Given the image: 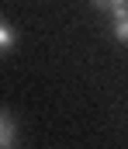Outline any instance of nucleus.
I'll list each match as a JSON object with an SVG mask.
<instances>
[{
  "instance_id": "f257e3e1",
  "label": "nucleus",
  "mask_w": 128,
  "mask_h": 149,
  "mask_svg": "<svg viewBox=\"0 0 128 149\" xmlns=\"http://www.w3.org/2000/svg\"><path fill=\"white\" fill-rule=\"evenodd\" d=\"M14 135H17V128H14V118L7 111H0V149L14 146Z\"/></svg>"
},
{
  "instance_id": "f03ea898",
  "label": "nucleus",
  "mask_w": 128,
  "mask_h": 149,
  "mask_svg": "<svg viewBox=\"0 0 128 149\" xmlns=\"http://www.w3.org/2000/svg\"><path fill=\"white\" fill-rule=\"evenodd\" d=\"M114 38L128 45V7L125 10H114Z\"/></svg>"
},
{
  "instance_id": "7ed1b4c3",
  "label": "nucleus",
  "mask_w": 128,
  "mask_h": 149,
  "mask_svg": "<svg viewBox=\"0 0 128 149\" xmlns=\"http://www.w3.org/2000/svg\"><path fill=\"white\" fill-rule=\"evenodd\" d=\"M90 3H93L97 10H111V14H114V10H125V7H128V0H90Z\"/></svg>"
},
{
  "instance_id": "20e7f679",
  "label": "nucleus",
  "mask_w": 128,
  "mask_h": 149,
  "mask_svg": "<svg viewBox=\"0 0 128 149\" xmlns=\"http://www.w3.org/2000/svg\"><path fill=\"white\" fill-rule=\"evenodd\" d=\"M10 45H14V31H10V24H3V21H0V52H3V49H10Z\"/></svg>"
}]
</instances>
